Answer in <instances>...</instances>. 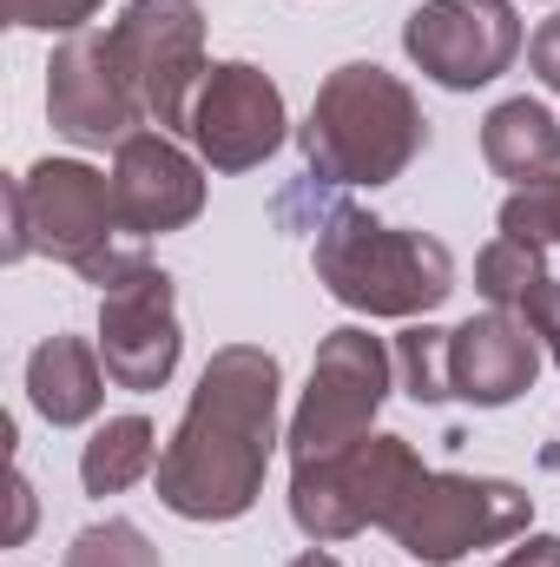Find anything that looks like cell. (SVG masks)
<instances>
[{"mask_svg": "<svg viewBox=\"0 0 560 567\" xmlns=\"http://www.w3.org/2000/svg\"><path fill=\"white\" fill-rule=\"evenodd\" d=\"M481 158L495 178L508 185H535L560 172V126L541 100H501L488 120H481Z\"/></svg>", "mask_w": 560, "mask_h": 567, "instance_id": "17", "label": "cell"}, {"mask_svg": "<svg viewBox=\"0 0 560 567\" xmlns=\"http://www.w3.org/2000/svg\"><path fill=\"white\" fill-rule=\"evenodd\" d=\"M297 145H303V165L317 185H370L376 192L409 172V158L428 145V120H422L416 93L390 66L350 60L317 86Z\"/></svg>", "mask_w": 560, "mask_h": 567, "instance_id": "3", "label": "cell"}, {"mask_svg": "<svg viewBox=\"0 0 560 567\" xmlns=\"http://www.w3.org/2000/svg\"><path fill=\"white\" fill-rule=\"evenodd\" d=\"M290 567H343V561H336V555H323V548H310V555H297Z\"/></svg>", "mask_w": 560, "mask_h": 567, "instance_id": "26", "label": "cell"}, {"mask_svg": "<svg viewBox=\"0 0 560 567\" xmlns=\"http://www.w3.org/2000/svg\"><path fill=\"white\" fill-rule=\"evenodd\" d=\"M475 290H481L495 310L528 317V330L541 337V350L560 363V278L541 265L535 245H521V238H495V245L475 258Z\"/></svg>", "mask_w": 560, "mask_h": 567, "instance_id": "15", "label": "cell"}, {"mask_svg": "<svg viewBox=\"0 0 560 567\" xmlns=\"http://www.w3.org/2000/svg\"><path fill=\"white\" fill-rule=\"evenodd\" d=\"M152 468H158V435H152L145 416H106V423L93 429L86 455H80L86 495H120V488H133Z\"/></svg>", "mask_w": 560, "mask_h": 567, "instance_id": "18", "label": "cell"}, {"mask_svg": "<svg viewBox=\"0 0 560 567\" xmlns=\"http://www.w3.org/2000/svg\"><path fill=\"white\" fill-rule=\"evenodd\" d=\"M528 522H535V495L515 488V482H495V475H428L390 535L416 561L455 567L475 548L521 542Z\"/></svg>", "mask_w": 560, "mask_h": 567, "instance_id": "8", "label": "cell"}, {"mask_svg": "<svg viewBox=\"0 0 560 567\" xmlns=\"http://www.w3.org/2000/svg\"><path fill=\"white\" fill-rule=\"evenodd\" d=\"M396 370H403V390L416 403H448V330L409 323L396 337Z\"/></svg>", "mask_w": 560, "mask_h": 567, "instance_id": "20", "label": "cell"}, {"mask_svg": "<svg viewBox=\"0 0 560 567\" xmlns=\"http://www.w3.org/2000/svg\"><path fill=\"white\" fill-rule=\"evenodd\" d=\"M46 120L73 145H126L139 133V100L120 73L113 33H73L46 66Z\"/></svg>", "mask_w": 560, "mask_h": 567, "instance_id": "12", "label": "cell"}, {"mask_svg": "<svg viewBox=\"0 0 560 567\" xmlns=\"http://www.w3.org/2000/svg\"><path fill=\"white\" fill-rule=\"evenodd\" d=\"M7 7V20L13 27H27V33H86V20L106 7V0H0Z\"/></svg>", "mask_w": 560, "mask_h": 567, "instance_id": "22", "label": "cell"}, {"mask_svg": "<svg viewBox=\"0 0 560 567\" xmlns=\"http://www.w3.org/2000/svg\"><path fill=\"white\" fill-rule=\"evenodd\" d=\"M113 212L133 238L185 231L205 212V165L158 126L113 145Z\"/></svg>", "mask_w": 560, "mask_h": 567, "instance_id": "13", "label": "cell"}, {"mask_svg": "<svg viewBox=\"0 0 560 567\" xmlns=\"http://www.w3.org/2000/svg\"><path fill=\"white\" fill-rule=\"evenodd\" d=\"M178 290L158 265H139L133 278L106 284L100 290V357H106V377L133 396H152L172 383L178 370Z\"/></svg>", "mask_w": 560, "mask_h": 567, "instance_id": "10", "label": "cell"}, {"mask_svg": "<svg viewBox=\"0 0 560 567\" xmlns=\"http://www.w3.org/2000/svg\"><path fill=\"white\" fill-rule=\"evenodd\" d=\"M278 390L283 370L271 350L258 343H225L191 403L185 423L172 429V442L158 449V502L185 522H238L258 508L265 475H271V449H278Z\"/></svg>", "mask_w": 560, "mask_h": 567, "instance_id": "1", "label": "cell"}, {"mask_svg": "<svg viewBox=\"0 0 560 567\" xmlns=\"http://www.w3.org/2000/svg\"><path fill=\"white\" fill-rule=\"evenodd\" d=\"M501 567H560V535H521V548Z\"/></svg>", "mask_w": 560, "mask_h": 567, "instance_id": "24", "label": "cell"}, {"mask_svg": "<svg viewBox=\"0 0 560 567\" xmlns=\"http://www.w3.org/2000/svg\"><path fill=\"white\" fill-rule=\"evenodd\" d=\"M317 284L363 317H428L455 297V258L442 238L370 218L363 205H323L310 225Z\"/></svg>", "mask_w": 560, "mask_h": 567, "instance_id": "4", "label": "cell"}, {"mask_svg": "<svg viewBox=\"0 0 560 567\" xmlns=\"http://www.w3.org/2000/svg\"><path fill=\"white\" fill-rule=\"evenodd\" d=\"M27 528H33V488H27V475H13V528H7V542H27Z\"/></svg>", "mask_w": 560, "mask_h": 567, "instance_id": "25", "label": "cell"}, {"mask_svg": "<svg viewBox=\"0 0 560 567\" xmlns=\"http://www.w3.org/2000/svg\"><path fill=\"white\" fill-rule=\"evenodd\" d=\"M0 198H7V245H0L7 265L46 251L100 290L145 265V238H133L113 212V178L80 158H40L33 172L7 178Z\"/></svg>", "mask_w": 560, "mask_h": 567, "instance_id": "2", "label": "cell"}, {"mask_svg": "<svg viewBox=\"0 0 560 567\" xmlns=\"http://www.w3.org/2000/svg\"><path fill=\"white\" fill-rule=\"evenodd\" d=\"M66 567H165V561L133 522H93V528L73 535Z\"/></svg>", "mask_w": 560, "mask_h": 567, "instance_id": "21", "label": "cell"}, {"mask_svg": "<svg viewBox=\"0 0 560 567\" xmlns=\"http://www.w3.org/2000/svg\"><path fill=\"white\" fill-rule=\"evenodd\" d=\"M501 238H521V245H535V251H560V172L508 192V205H501Z\"/></svg>", "mask_w": 560, "mask_h": 567, "instance_id": "19", "label": "cell"}, {"mask_svg": "<svg viewBox=\"0 0 560 567\" xmlns=\"http://www.w3.org/2000/svg\"><path fill=\"white\" fill-rule=\"evenodd\" d=\"M528 66H535V80L560 93V13H548L541 27H535V40H528Z\"/></svg>", "mask_w": 560, "mask_h": 567, "instance_id": "23", "label": "cell"}, {"mask_svg": "<svg viewBox=\"0 0 560 567\" xmlns=\"http://www.w3.org/2000/svg\"><path fill=\"white\" fill-rule=\"evenodd\" d=\"M27 396L53 429H80L106 403V357L86 337H46L27 357Z\"/></svg>", "mask_w": 560, "mask_h": 567, "instance_id": "16", "label": "cell"}, {"mask_svg": "<svg viewBox=\"0 0 560 567\" xmlns=\"http://www.w3.org/2000/svg\"><path fill=\"white\" fill-rule=\"evenodd\" d=\"M390 370H396V350H383V337L343 323L317 343V363H310V390L290 416V468L297 462H323L350 442H363L376 410L390 403Z\"/></svg>", "mask_w": 560, "mask_h": 567, "instance_id": "7", "label": "cell"}, {"mask_svg": "<svg viewBox=\"0 0 560 567\" xmlns=\"http://www.w3.org/2000/svg\"><path fill=\"white\" fill-rule=\"evenodd\" d=\"M403 53L448 93L501 80L521 53V20L508 0H422L403 27Z\"/></svg>", "mask_w": 560, "mask_h": 567, "instance_id": "9", "label": "cell"}, {"mask_svg": "<svg viewBox=\"0 0 560 567\" xmlns=\"http://www.w3.org/2000/svg\"><path fill=\"white\" fill-rule=\"evenodd\" d=\"M283 93L251 60H225L205 73L191 106V145L211 172H251L283 145Z\"/></svg>", "mask_w": 560, "mask_h": 567, "instance_id": "11", "label": "cell"}, {"mask_svg": "<svg viewBox=\"0 0 560 567\" xmlns=\"http://www.w3.org/2000/svg\"><path fill=\"white\" fill-rule=\"evenodd\" d=\"M120 73L158 133H191V106L205 86V13L191 0H126V13L106 27Z\"/></svg>", "mask_w": 560, "mask_h": 567, "instance_id": "6", "label": "cell"}, {"mask_svg": "<svg viewBox=\"0 0 560 567\" xmlns=\"http://www.w3.org/2000/svg\"><path fill=\"white\" fill-rule=\"evenodd\" d=\"M422 482L428 468L403 435H363L323 462L290 468V522L310 542H350L363 528H396Z\"/></svg>", "mask_w": 560, "mask_h": 567, "instance_id": "5", "label": "cell"}, {"mask_svg": "<svg viewBox=\"0 0 560 567\" xmlns=\"http://www.w3.org/2000/svg\"><path fill=\"white\" fill-rule=\"evenodd\" d=\"M548 350L528 330V317L515 310H481L468 323L448 330V403H475V410H501L521 390H535Z\"/></svg>", "mask_w": 560, "mask_h": 567, "instance_id": "14", "label": "cell"}]
</instances>
